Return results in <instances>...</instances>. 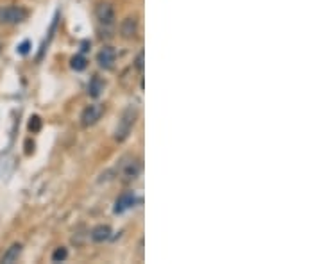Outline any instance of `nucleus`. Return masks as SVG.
<instances>
[{"label":"nucleus","mask_w":322,"mask_h":264,"mask_svg":"<svg viewBox=\"0 0 322 264\" xmlns=\"http://www.w3.org/2000/svg\"><path fill=\"white\" fill-rule=\"evenodd\" d=\"M136 116H138V113H136L135 107H127V109L124 111V114H122L120 122H118V127H117V141H124L127 139V136L131 134L133 127H135V122H136Z\"/></svg>","instance_id":"nucleus-2"},{"label":"nucleus","mask_w":322,"mask_h":264,"mask_svg":"<svg viewBox=\"0 0 322 264\" xmlns=\"http://www.w3.org/2000/svg\"><path fill=\"white\" fill-rule=\"evenodd\" d=\"M88 46H90V43H88V41H82V49H81V50H82V52H88V50H90Z\"/></svg>","instance_id":"nucleus-17"},{"label":"nucleus","mask_w":322,"mask_h":264,"mask_svg":"<svg viewBox=\"0 0 322 264\" xmlns=\"http://www.w3.org/2000/svg\"><path fill=\"white\" fill-rule=\"evenodd\" d=\"M120 32H122V36H124L125 39L135 38L136 32H138V20H136V16H127V18H125V20L122 21Z\"/></svg>","instance_id":"nucleus-7"},{"label":"nucleus","mask_w":322,"mask_h":264,"mask_svg":"<svg viewBox=\"0 0 322 264\" xmlns=\"http://www.w3.org/2000/svg\"><path fill=\"white\" fill-rule=\"evenodd\" d=\"M135 204H136L135 193H124V195H120V197H118V200H117V204H115V212H117V214H120V212H124V211H127V209H131Z\"/></svg>","instance_id":"nucleus-8"},{"label":"nucleus","mask_w":322,"mask_h":264,"mask_svg":"<svg viewBox=\"0 0 322 264\" xmlns=\"http://www.w3.org/2000/svg\"><path fill=\"white\" fill-rule=\"evenodd\" d=\"M20 254H22V245H20V243L11 245V247L6 250V254L2 255V262H4V264L16 262V261H18V257H20Z\"/></svg>","instance_id":"nucleus-9"},{"label":"nucleus","mask_w":322,"mask_h":264,"mask_svg":"<svg viewBox=\"0 0 322 264\" xmlns=\"http://www.w3.org/2000/svg\"><path fill=\"white\" fill-rule=\"evenodd\" d=\"M140 172H142V164L136 159H129V162L122 164V177L125 180H135L140 175Z\"/></svg>","instance_id":"nucleus-6"},{"label":"nucleus","mask_w":322,"mask_h":264,"mask_svg":"<svg viewBox=\"0 0 322 264\" xmlns=\"http://www.w3.org/2000/svg\"><path fill=\"white\" fill-rule=\"evenodd\" d=\"M104 89V82L100 81V77H93L92 81H90V86H88V95L93 97V99H97V97L102 93Z\"/></svg>","instance_id":"nucleus-11"},{"label":"nucleus","mask_w":322,"mask_h":264,"mask_svg":"<svg viewBox=\"0 0 322 264\" xmlns=\"http://www.w3.org/2000/svg\"><path fill=\"white\" fill-rule=\"evenodd\" d=\"M41 129V118L39 116H31V122H29V131L31 132H39Z\"/></svg>","instance_id":"nucleus-14"},{"label":"nucleus","mask_w":322,"mask_h":264,"mask_svg":"<svg viewBox=\"0 0 322 264\" xmlns=\"http://www.w3.org/2000/svg\"><path fill=\"white\" fill-rule=\"evenodd\" d=\"M135 68L142 74L143 71V52H140L138 56H136V61H135Z\"/></svg>","instance_id":"nucleus-15"},{"label":"nucleus","mask_w":322,"mask_h":264,"mask_svg":"<svg viewBox=\"0 0 322 264\" xmlns=\"http://www.w3.org/2000/svg\"><path fill=\"white\" fill-rule=\"evenodd\" d=\"M110 236H111V229L108 225H99V227H95V229L92 230V239L97 241V243L110 239Z\"/></svg>","instance_id":"nucleus-10"},{"label":"nucleus","mask_w":322,"mask_h":264,"mask_svg":"<svg viewBox=\"0 0 322 264\" xmlns=\"http://www.w3.org/2000/svg\"><path fill=\"white\" fill-rule=\"evenodd\" d=\"M29 49H31V43H29V41H24L20 46H18V52H20L22 56H25V54H29Z\"/></svg>","instance_id":"nucleus-16"},{"label":"nucleus","mask_w":322,"mask_h":264,"mask_svg":"<svg viewBox=\"0 0 322 264\" xmlns=\"http://www.w3.org/2000/svg\"><path fill=\"white\" fill-rule=\"evenodd\" d=\"M95 16L97 20L102 25H111L115 21V9L110 2H100L95 9Z\"/></svg>","instance_id":"nucleus-4"},{"label":"nucleus","mask_w":322,"mask_h":264,"mask_svg":"<svg viewBox=\"0 0 322 264\" xmlns=\"http://www.w3.org/2000/svg\"><path fill=\"white\" fill-rule=\"evenodd\" d=\"M67 257H68V252H67V248H63V247L57 248V250L52 254V261L54 262H61V261H65Z\"/></svg>","instance_id":"nucleus-13"},{"label":"nucleus","mask_w":322,"mask_h":264,"mask_svg":"<svg viewBox=\"0 0 322 264\" xmlns=\"http://www.w3.org/2000/svg\"><path fill=\"white\" fill-rule=\"evenodd\" d=\"M0 49H2V45H0Z\"/></svg>","instance_id":"nucleus-18"},{"label":"nucleus","mask_w":322,"mask_h":264,"mask_svg":"<svg viewBox=\"0 0 322 264\" xmlns=\"http://www.w3.org/2000/svg\"><path fill=\"white\" fill-rule=\"evenodd\" d=\"M29 16L27 9L20 6H6L0 7V23L2 25H16L25 21Z\"/></svg>","instance_id":"nucleus-1"},{"label":"nucleus","mask_w":322,"mask_h":264,"mask_svg":"<svg viewBox=\"0 0 322 264\" xmlns=\"http://www.w3.org/2000/svg\"><path fill=\"white\" fill-rule=\"evenodd\" d=\"M102 106H99V104H93V106H88L84 111H82L81 114V122L84 127H90V125L97 124V122L100 120V116H102Z\"/></svg>","instance_id":"nucleus-3"},{"label":"nucleus","mask_w":322,"mask_h":264,"mask_svg":"<svg viewBox=\"0 0 322 264\" xmlns=\"http://www.w3.org/2000/svg\"><path fill=\"white\" fill-rule=\"evenodd\" d=\"M117 61V52H115L113 46H104L99 54H97V63L100 64L102 68H111Z\"/></svg>","instance_id":"nucleus-5"},{"label":"nucleus","mask_w":322,"mask_h":264,"mask_svg":"<svg viewBox=\"0 0 322 264\" xmlns=\"http://www.w3.org/2000/svg\"><path fill=\"white\" fill-rule=\"evenodd\" d=\"M70 66L74 68L75 71H82L86 66H88V61H86L84 56H74L70 61Z\"/></svg>","instance_id":"nucleus-12"}]
</instances>
